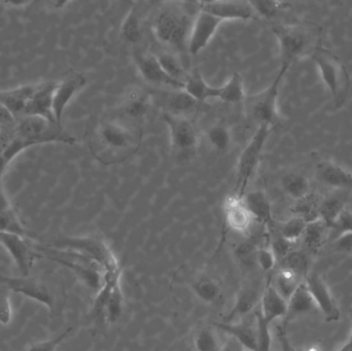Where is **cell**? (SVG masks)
I'll list each match as a JSON object with an SVG mask.
<instances>
[{
	"label": "cell",
	"mask_w": 352,
	"mask_h": 351,
	"mask_svg": "<svg viewBox=\"0 0 352 351\" xmlns=\"http://www.w3.org/2000/svg\"><path fill=\"white\" fill-rule=\"evenodd\" d=\"M142 140V129L119 121H103L95 128L91 150L102 164H119L138 152Z\"/></svg>",
	"instance_id": "1"
},
{
	"label": "cell",
	"mask_w": 352,
	"mask_h": 351,
	"mask_svg": "<svg viewBox=\"0 0 352 351\" xmlns=\"http://www.w3.org/2000/svg\"><path fill=\"white\" fill-rule=\"evenodd\" d=\"M76 142V138L56 122L39 117H23L16 120L14 136L0 155L10 165L21 152L33 146L49 144L72 146Z\"/></svg>",
	"instance_id": "2"
},
{
	"label": "cell",
	"mask_w": 352,
	"mask_h": 351,
	"mask_svg": "<svg viewBox=\"0 0 352 351\" xmlns=\"http://www.w3.org/2000/svg\"><path fill=\"white\" fill-rule=\"evenodd\" d=\"M182 2H166L157 10L152 30L159 43L179 53L188 52V38L196 14Z\"/></svg>",
	"instance_id": "3"
},
{
	"label": "cell",
	"mask_w": 352,
	"mask_h": 351,
	"mask_svg": "<svg viewBox=\"0 0 352 351\" xmlns=\"http://www.w3.org/2000/svg\"><path fill=\"white\" fill-rule=\"evenodd\" d=\"M54 251H67L98 265L104 273L121 270L119 262L109 245L100 237H61L50 243Z\"/></svg>",
	"instance_id": "4"
},
{
	"label": "cell",
	"mask_w": 352,
	"mask_h": 351,
	"mask_svg": "<svg viewBox=\"0 0 352 351\" xmlns=\"http://www.w3.org/2000/svg\"><path fill=\"white\" fill-rule=\"evenodd\" d=\"M311 58L318 66L324 86L332 95L335 107L340 109L346 101L351 84L346 67L336 55L322 47H316Z\"/></svg>",
	"instance_id": "5"
},
{
	"label": "cell",
	"mask_w": 352,
	"mask_h": 351,
	"mask_svg": "<svg viewBox=\"0 0 352 351\" xmlns=\"http://www.w3.org/2000/svg\"><path fill=\"white\" fill-rule=\"evenodd\" d=\"M289 66L281 65L276 78L264 90L256 94L246 96L244 99L246 115L252 121L260 125H268L271 128L278 124V96L281 82L289 70Z\"/></svg>",
	"instance_id": "6"
},
{
	"label": "cell",
	"mask_w": 352,
	"mask_h": 351,
	"mask_svg": "<svg viewBox=\"0 0 352 351\" xmlns=\"http://www.w3.org/2000/svg\"><path fill=\"white\" fill-rule=\"evenodd\" d=\"M273 33L278 41L281 65L289 67L304 56L311 55L316 49L311 31L301 25H276L273 27Z\"/></svg>",
	"instance_id": "7"
},
{
	"label": "cell",
	"mask_w": 352,
	"mask_h": 351,
	"mask_svg": "<svg viewBox=\"0 0 352 351\" xmlns=\"http://www.w3.org/2000/svg\"><path fill=\"white\" fill-rule=\"evenodd\" d=\"M270 126H258L252 139L248 141L240 154L237 167H236V185L234 189V194L240 197H243L250 179L258 170L261 157H262L265 144L270 135Z\"/></svg>",
	"instance_id": "8"
},
{
	"label": "cell",
	"mask_w": 352,
	"mask_h": 351,
	"mask_svg": "<svg viewBox=\"0 0 352 351\" xmlns=\"http://www.w3.org/2000/svg\"><path fill=\"white\" fill-rule=\"evenodd\" d=\"M163 121L168 127L173 157L178 161L194 157L199 146V136L190 120L164 113Z\"/></svg>",
	"instance_id": "9"
},
{
	"label": "cell",
	"mask_w": 352,
	"mask_h": 351,
	"mask_svg": "<svg viewBox=\"0 0 352 351\" xmlns=\"http://www.w3.org/2000/svg\"><path fill=\"white\" fill-rule=\"evenodd\" d=\"M63 253H68V255L76 258V259H78V262L72 261V259H67V258L49 257V256L36 255V258L51 260V261L67 268L70 271L74 272L78 276V280L89 290L92 291L95 296H96L100 292L101 288H102L103 284H104V272H103V270L98 265L89 261V260L78 257V256L74 255V253H67V251H63Z\"/></svg>",
	"instance_id": "10"
},
{
	"label": "cell",
	"mask_w": 352,
	"mask_h": 351,
	"mask_svg": "<svg viewBox=\"0 0 352 351\" xmlns=\"http://www.w3.org/2000/svg\"><path fill=\"white\" fill-rule=\"evenodd\" d=\"M0 284L6 286L8 291L23 295L31 300L36 301L45 305L53 313L55 309V300L49 288L43 282L30 276L21 278H0Z\"/></svg>",
	"instance_id": "11"
},
{
	"label": "cell",
	"mask_w": 352,
	"mask_h": 351,
	"mask_svg": "<svg viewBox=\"0 0 352 351\" xmlns=\"http://www.w3.org/2000/svg\"><path fill=\"white\" fill-rule=\"evenodd\" d=\"M223 21L208 12L199 10L192 23L188 38V53L195 56L200 53L212 41Z\"/></svg>",
	"instance_id": "12"
},
{
	"label": "cell",
	"mask_w": 352,
	"mask_h": 351,
	"mask_svg": "<svg viewBox=\"0 0 352 351\" xmlns=\"http://www.w3.org/2000/svg\"><path fill=\"white\" fill-rule=\"evenodd\" d=\"M133 61L142 78L154 86L167 87L173 90H184V84L176 82L165 73L159 63L157 56L148 53L135 52Z\"/></svg>",
	"instance_id": "13"
},
{
	"label": "cell",
	"mask_w": 352,
	"mask_h": 351,
	"mask_svg": "<svg viewBox=\"0 0 352 351\" xmlns=\"http://www.w3.org/2000/svg\"><path fill=\"white\" fill-rule=\"evenodd\" d=\"M88 84L86 76L82 73L69 74L61 82H57L53 96V113L56 122L62 125L63 115L66 107L72 102V99Z\"/></svg>",
	"instance_id": "14"
},
{
	"label": "cell",
	"mask_w": 352,
	"mask_h": 351,
	"mask_svg": "<svg viewBox=\"0 0 352 351\" xmlns=\"http://www.w3.org/2000/svg\"><path fill=\"white\" fill-rule=\"evenodd\" d=\"M199 10L208 12L219 20L250 21L256 14L250 1H206L198 2Z\"/></svg>",
	"instance_id": "15"
},
{
	"label": "cell",
	"mask_w": 352,
	"mask_h": 351,
	"mask_svg": "<svg viewBox=\"0 0 352 351\" xmlns=\"http://www.w3.org/2000/svg\"><path fill=\"white\" fill-rule=\"evenodd\" d=\"M306 286L316 303L318 310L322 311L328 323L340 319V310L333 298L328 286L318 274L311 273L306 276Z\"/></svg>",
	"instance_id": "16"
},
{
	"label": "cell",
	"mask_w": 352,
	"mask_h": 351,
	"mask_svg": "<svg viewBox=\"0 0 352 351\" xmlns=\"http://www.w3.org/2000/svg\"><path fill=\"white\" fill-rule=\"evenodd\" d=\"M226 224L234 232L241 235H250L256 220L244 204L243 198L231 194L223 203Z\"/></svg>",
	"instance_id": "17"
},
{
	"label": "cell",
	"mask_w": 352,
	"mask_h": 351,
	"mask_svg": "<svg viewBox=\"0 0 352 351\" xmlns=\"http://www.w3.org/2000/svg\"><path fill=\"white\" fill-rule=\"evenodd\" d=\"M0 245L10 253L22 276H29L36 255L26 238L12 233L0 232Z\"/></svg>",
	"instance_id": "18"
},
{
	"label": "cell",
	"mask_w": 352,
	"mask_h": 351,
	"mask_svg": "<svg viewBox=\"0 0 352 351\" xmlns=\"http://www.w3.org/2000/svg\"><path fill=\"white\" fill-rule=\"evenodd\" d=\"M152 104L153 96L150 92L140 87H133L126 92L120 109L127 121L138 123L148 115Z\"/></svg>",
	"instance_id": "19"
},
{
	"label": "cell",
	"mask_w": 352,
	"mask_h": 351,
	"mask_svg": "<svg viewBox=\"0 0 352 351\" xmlns=\"http://www.w3.org/2000/svg\"><path fill=\"white\" fill-rule=\"evenodd\" d=\"M41 82H29L8 90H0V104L6 107L16 120L24 117L29 101L38 89Z\"/></svg>",
	"instance_id": "20"
},
{
	"label": "cell",
	"mask_w": 352,
	"mask_h": 351,
	"mask_svg": "<svg viewBox=\"0 0 352 351\" xmlns=\"http://www.w3.org/2000/svg\"><path fill=\"white\" fill-rule=\"evenodd\" d=\"M57 82L54 80L41 82L38 89L25 109L24 117H39L56 122L53 113V96Z\"/></svg>",
	"instance_id": "21"
},
{
	"label": "cell",
	"mask_w": 352,
	"mask_h": 351,
	"mask_svg": "<svg viewBox=\"0 0 352 351\" xmlns=\"http://www.w3.org/2000/svg\"><path fill=\"white\" fill-rule=\"evenodd\" d=\"M214 326L229 337L234 338L244 350L258 351V335L256 317L254 321L244 319L237 323H215Z\"/></svg>",
	"instance_id": "22"
},
{
	"label": "cell",
	"mask_w": 352,
	"mask_h": 351,
	"mask_svg": "<svg viewBox=\"0 0 352 351\" xmlns=\"http://www.w3.org/2000/svg\"><path fill=\"white\" fill-rule=\"evenodd\" d=\"M261 296L262 294L254 286H241L236 294L231 310L221 323H237L248 317L260 304Z\"/></svg>",
	"instance_id": "23"
},
{
	"label": "cell",
	"mask_w": 352,
	"mask_h": 351,
	"mask_svg": "<svg viewBox=\"0 0 352 351\" xmlns=\"http://www.w3.org/2000/svg\"><path fill=\"white\" fill-rule=\"evenodd\" d=\"M242 198L246 208L256 223L262 225L269 232H271L274 229L276 222L273 220L272 208L267 194L264 191L256 190V191L244 194Z\"/></svg>",
	"instance_id": "24"
},
{
	"label": "cell",
	"mask_w": 352,
	"mask_h": 351,
	"mask_svg": "<svg viewBox=\"0 0 352 351\" xmlns=\"http://www.w3.org/2000/svg\"><path fill=\"white\" fill-rule=\"evenodd\" d=\"M258 310L268 325L287 317V302L277 293L271 282H268L263 291Z\"/></svg>",
	"instance_id": "25"
},
{
	"label": "cell",
	"mask_w": 352,
	"mask_h": 351,
	"mask_svg": "<svg viewBox=\"0 0 352 351\" xmlns=\"http://www.w3.org/2000/svg\"><path fill=\"white\" fill-rule=\"evenodd\" d=\"M320 183L334 189L352 190V172L333 161H322L316 166Z\"/></svg>",
	"instance_id": "26"
},
{
	"label": "cell",
	"mask_w": 352,
	"mask_h": 351,
	"mask_svg": "<svg viewBox=\"0 0 352 351\" xmlns=\"http://www.w3.org/2000/svg\"><path fill=\"white\" fill-rule=\"evenodd\" d=\"M161 99L164 113L176 117H188V115L196 111L199 103L184 90H173L165 93Z\"/></svg>",
	"instance_id": "27"
},
{
	"label": "cell",
	"mask_w": 352,
	"mask_h": 351,
	"mask_svg": "<svg viewBox=\"0 0 352 351\" xmlns=\"http://www.w3.org/2000/svg\"><path fill=\"white\" fill-rule=\"evenodd\" d=\"M316 310H318V307L308 291L305 282H303L287 301V313L285 319L287 321H292L296 317L314 313Z\"/></svg>",
	"instance_id": "28"
},
{
	"label": "cell",
	"mask_w": 352,
	"mask_h": 351,
	"mask_svg": "<svg viewBox=\"0 0 352 351\" xmlns=\"http://www.w3.org/2000/svg\"><path fill=\"white\" fill-rule=\"evenodd\" d=\"M184 91L197 102H205L210 99L219 98V87L217 88L207 84L198 69H195L192 73L188 74L184 84Z\"/></svg>",
	"instance_id": "29"
},
{
	"label": "cell",
	"mask_w": 352,
	"mask_h": 351,
	"mask_svg": "<svg viewBox=\"0 0 352 351\" xmlns=\"http://www.w3.org/2000/svg\"><path fill=\"white\" fill-rule=\"evenodd\" d=\"M190 290L197 299L206 305L215 304L221 299V286L212 276L201 275L190 284Z\"/></svg>",
	"instance_id": "30"
},
{
	"label": "cell",
	"mask_w": 352,
	"mask_h": 351,
	"mask_svg": "<svg viewBox=\"0 0 352 351\" xmlns=\"http://www.w3.org/2000/svg\"><path fill=\"white\" fill-rule=\"evenodd\" d=\"M329 232H330V229L322 220L307 224L303 235L306 253H318L326 243Z\"/></svg>",
	"instance_id": "31"
},
{
	"label": "cell",
	"mask_w": 352,
	"mask_h": 351,
	"mask_svg": "<svg viewBox=\"0 0 352 351\" xmlns=\"http://www.w3.org/2000/svg\"><path fill=\"white\" fill-rule=\"evenodd\" d=\"M322 200L316 194L309 193L302 199L297 200L292 206L291 212L294 216L302 218L307 224L316 222L320 218V207Z\"/></svg>",
	"instance_id": "32"
},
{
	"label": "cell",
	"mask_w": 352,
	"mask_h": 351,
	"mask_svg": "<svg viewBox=\"0 0 352 351\" xmlns=\"http://www.w3.org/2000/svg\"><path fill=\"white\" fill-rule=\"evenodd\" d=\"M122 39L126 43L136 45L142 39V26L136 6H132L124 18L120 30Z\"/></svg>",
	"instance_id": "33"
},
{
	"label": "cell",
	"mask_w": 352,
	"mask_h": 351,
	"mask_svg": "<svg viewBox=\"0 0 352 351\" xmlns=\"http://www.w3.org/2000/svg\"><path fill=\"white\" fill-rule=\"evenodd\" d=\"M243 80L239 73H234L223 86L219 87V100L231 104L244 102L245 99Z\"/></svg>",
	"instance_id": "34"
},
{
	"label": "cell",
	"mask_w": 352,
	"mask_h": 351,
	"mask_svg": "<svg viewBox=\"0 0 352 351\" xmlns=\"http://www.w3.org/2000/svg\"><path fill=\"white\" fill-rule=\"evenodd\" d=\"M124 311V295L121 282H118L109 293L103 307V317L109 325H113L122 317Z\"/></svg>",
	"instance_id": "35"
},
{
	"label": "cell",
	"mask_w": 352,
	"mask_h": 351,
	"mask_svg": "<svg viewBox=\"0 0 352 351\" xmlns=\"http://www.w3.org/2000/svg\"><path fill=\"white\" fill-rule=\"evenodd\" d=\"M283 191L295 201L307 196L310 192V183L305 175L298 172L287 173L281 179Z\"/></svg>",
	"instance_id": "36"
},
{
	"label": "cell",
	"mask_w": 352,
	"mask_h": 351,
	"mask_svg": "<svg viewBox=\"0 0 352 351\" xmlns=\"http://www.w3.org/2000/svg\"><path fill=\"white\" fill-rule=\"evenodd\" d=\"M303 282V278H300L297 274L289 271V270L285 269V268H281L277 272L274 280H273V282H271V284L274 286L277 293L287 302L289 298L293 296L295 291L297 290L298 286Z\"/></svg>",
	"instance_id": "37"
},
{
	"label": "cell",
	"mask_w": 352,
	"mask_h": 351,
	"mask_svg": "<svg viewBox=\"0 0 352 351\" xmlns=\"http://www.w3.org/2000/svg\"><path fill=\"white\" fill-rule=\"evenodd\" d=\"M206 140L215 152L225 154L231 148L232 134L227 126L217 124L206 132Z\"/></svg>",
	"instance_id": "38"
},
{
	"label": "cell",
	"mask_w": 352,
	"mask_h": 351,
	"mask_svg": "<svg viewBox=\"0 0 352 351\" xmlns=\"http://www.w3.org/2000/svg\"><path fill=\"white\" fill-rule=\"evenodd\" d=\"M283 267L297 274L305 280L309 269V256L305 251H292L285 259L281 260Z\"/></svg>",
	"instance_id": "39"
},
{
	"label": "cell",
	"mask_w": 352,
	"mask_h": 351,
	"mask_svg": "<svg viewBox=\"0 0 352 351\" xmlns=\"http://www.w3.org/2000/svg\"><path fill=\"white\" fill-rule=\"evenodd\" d=\"M157 59H158L161 67L163 68L165 73H166L169 78H173V80H176V82L184 84L188 74L186 73V69H184V66L180 63L179 60L176 58L175 55L164 52V53L159 54V55L157 56Z\"/></svg>",
	"instance_id": "40"
},
{
	"label": "cell",
	"mask_w": 352,
	"mask_h": 351,
	"mask_svg": "<svg viewBox=\"0 0 352 351\" xmlns=\"http://www.w3.org/2000/svg\"><path fill=\"white\" fill-rule=\"evenodd\" d=\"M221 346L217 332L211 328H202L196 332L192 338L194 351H219Z\"/></svg>",
	"instance_id": "41"
},
{
	"label": "cell",
	"mask_w": 352,
	"mask_h": 351,
	"mask_svg": "<svg viewBox=\"0 0 352 351\" xmlns=\"http://www.w3.org/2000/svg\"><path fill=\"white\" fill-rule=\"evenodd\" d=\"M306 227H307V223L305 220L298 218V216H293L287 222L281 223L278 226L276 225L275 230L285 240L295 243L296 241L303 237Z\"/></svg>",
	"instance_id": "42"
},
{
	"label": "cell",
	"mask_w": 352,
	"mask_h": 351,
	"mask_svg": "<svg viewBox=\"0 0 352 351\" xmlns=\"http://www.w3.org/2000/svg\"><path fill=\"white\" fill-rule=\"evenodd\" d=\"M344 210V204L336 197H329L322 200L320 207V218L332 230L335 222L341 212Z\"/></svg>",
	"instance_id": "43"
},
{
	"label": "cell",
	"mask_w": 352,
	"mask_h": 351,
	"mask_svg": "<svg viewBox=\"0 0 352 351\" xmlns=\"http://www.w3.org/2000/svg\"><path fill=\"white\" fill-rule=\"evenodd\" d=\"M0 232L12 233L20 235L25 238H31V234L23 226L14 210L10 212H0Z\"/></svg>",
	"instance_id": "44"
},
{
	"label": "cell",
	"mask_w": 352,
	"mask_h": 351,
	"mask_svg": "<svg viewBox=\"0 0 352 351\" xmlns=\"http://www.w3.org/2000/svg\"><path fill=\"white\" fill-rule=\"evenodd\" d=\"M256 16L263 18L272 19L276 16L281 10L289 8V3L283 1H271V0H254L250 1Z\"/></svg>",
	"instance_id": "45"
},
{
	"label": "cell",
	"mask_w": 352,
	"mask_h": 351,
	"mask_svg": "<svg viewBox=\"0 0 352 351\" xmlns=\"http://www.w3.org/2000/svg\"><path fill=\"white\" fill-rule=\"evenodd\" d=\"M256 263L263 272L269 273L273 271L277 264V258L270 245L258 247L256 251Z\"/></svg>",
	"instance_id": "46"
},
{
	"label": "cell",
	"mask_w": 352,
	"mask_h": 351,
	"mask_svg": "<svg viewBox=\"0 0 352 351\" xmlns=\"http://www.w3.org/2000/svg\"><path fill=\"white\" fill-rule=\"evenodd\" d=\"M256 327H258V351H272V337H271L270 325L261 317L258 309L256 311Z\"/></svg>",
	"instance_id": "47"
},
{
	"label": "cell",
	"mask_w": 352,
	"mask_h": 351,
	"mask_svg": "<svg viewBox=\"0 0 352 351\" xmlns=\"http://www.w3.org/2000/svg\"><path fill=\"white\" fill-rule=\"evenodd\" d=\"M74 331V328L70 327L62 332L60 335L52 338V339L45 340V341L38 342V343L33 344L30 348H27L24 351H56L59 348L60 344L70 335Z\"/></svg>",
	"instance_id": "48"
},
{
	"label": "cell",
	"mask_w": 352,
	"mask_h": 351,
	"mask_svg": "<svg viewBox=\"0 0 352 351\" xmlns=\"http://www.w3.org/2000/svg\"><path fill=\"white\" fill-rule=\"evenodd\" d=\"M12 319V308L10 294L6 286L0 288V325H10Z\"/></svg>",
	"instance_id": "49"
},
{
	"label": "cell",
	"mask_w": 352,
	"mask_h": 351,
	"mask_svg": "<svg viewBox=\"0 0 352 351\" xmlns=\"http://www.w3.org/2000/svg\"><path fill=\"white\" fill-rule=\"evenodd\" d=\"M332 230H334L339 237L344 235L351 234L352 233V212L351 210H344L341 212L333 226ZM338 237V238H339Z\"/></svg>",
	"instance_id": "50"
},
{
	"label": "cell",
	"mask_w": 352,
	"mask_h": 351,
	"mask_svg": "<svg viewBox=\"0 0 352 351\" xmlns=\"http://www.w3.org/2000/svg\"><path fill=\"white\" fill-rule=\"evenodd\" d=\"M256 249L258 247H254L252 242L245 241L238 245L237 249H235V255L243 265H250L252 263H256Z\"/></svg>",
	"instance_id": "51"
},
{
	"label": "cell",
	"mask_w": 352,
	"mask_h": 351,
	"mask_svg": "<svg viewBox=\"0 0 352 351\" xmlns=\"http://www.w3.org/2000/svg\"><path fill=\"white\" fill-rule=\"evenodd\" d=\"M16 125V117L6 107L0 104V132L14 131Z\"/></svg>",
	"instance_id": "52"
},
{
	"label": "cell",
	"mask_w": 352,
	"mask_h": 351,
	"mask_svg": "<svg viewBox=\"0 0 352 351\" xmlns=\"http://www.w3.org/2000/svg\"><path fill=\"white\" fill-rule=\"evenodd\" d=\"M277 339L280 346V351H296L289 340V335H287V329L285 326H277L276 327Z\"/></svg>",
	"instance_id": "53"
},
{
	"label": "cell",
	"mask_w": 352,
	"mask_h": 351,
	"mask_svg": "<svg viewBox=\"0 0 352 351\" xmlns=\"http://www.w3.org/2000/svg\"><path fill=\"white\" fill-rule=\"evenodd\" d=\"M219 351H245L241 346L236 341L234 338L229 337L223 343H221V348Z\"/></svg>",
	"instance_id": "54"
},
{
	"label": "cell",
	"mask_w": 352,
	"mask_h": 351,
	"mask_svg": "<svg viewBox=\"0 0 352 351\" xmlns=\"http://www.w3.org/2000/svg\"><path fill=\"white\" fill-rule=\"evenodd\" d=\"M14 210L8 199V194H6L4 188H0V212H10Z\"/></svg>",
	"instance_id": "55"
},
{
	"label": "cell",
	"mask_w": 352,
	"mask_h": 351,
	"mask_svg": "<svg viewBox=\"0 0 352 351\" xmlns=\"http://www.w3.org/2000/svg\"><path fill=\"white\" fill-rule=\"evenodd\" d=\"M336 243L339 249H343V251H351L352 249V233L351 234L339 237L337 239Z\"/></svg>",
	"instance_id": "56"
},
{
	"label": "cell",
	"mask_w": 352,
	"mask_h": 351,
	"mask_svg": "<svg viewBox=\"0 0 352 351\" xmlns=\"http://www.w3.org/2000/svg\"><path fill=\"white\" fill-rule=\"evenodd\" d=\"M352 350V331L351 334V337L347 340V343L345 346H343L342 348H340L338 351H351Z\"/></svg>",
	"instance_id": "57"
},
{
	"label": "cell",
	"mask_w": 352,
	"mask_h": 351,
	"mask_svg": "<svg viewBox=\"0 0 352 351\" xmlns=\"http://www.w3.org/2000/svg\"><path fill=\"white\" fill-rule=\"evenodd\" d=\"M307 351H320V350H316V348H310L309 350H307Z\"/></svg>",
	"instance_id": "58"
},
{
	"label": "cell",
	"mask_w": 352,
	"mask_h": 351,
	"mask_svg": "<svg viewBox=\"0 0 352 351\" xmlns=\"http://www.w3.org/2000/svg\"><path fill=\"white\" fill-rule=\"evenodd\" d=\"M352 351V350H351Z\"/></svg>",
	"instance_id": "59"
}]
</instances>
